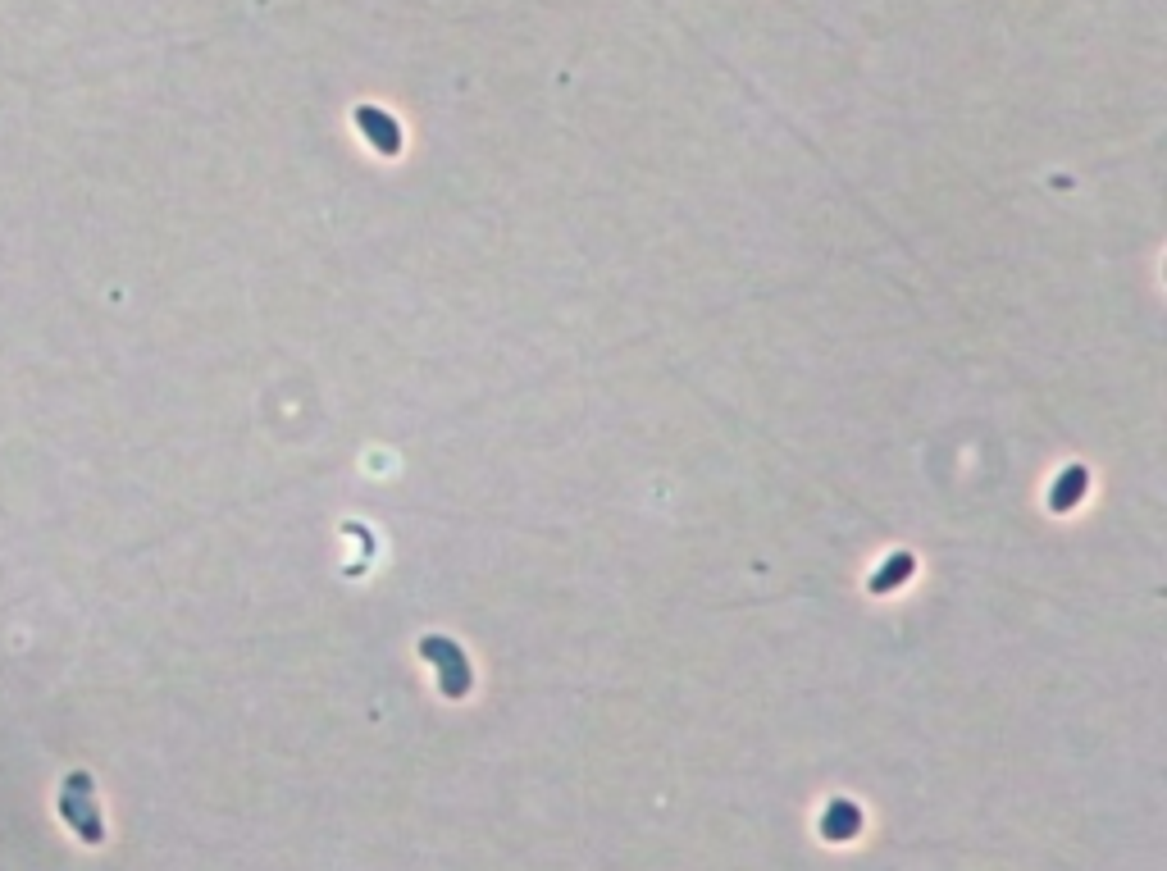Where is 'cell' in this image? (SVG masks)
I'll list each match as a JSON object with an SVG mask.
<instances>
[{
	"instance_id": "cell-1",
	"label": "cell",
	"mask_w": 1167,
	"mask_h": 871,
	"mask_svg": "<svg viewBox=\"0 0 1167 871\" xmlns=\"http://www.w3.org/2000/svg\"><path fill=\"white\" fill-rule=\"evenodd\" d=\"M420 653L429 657V666L438 671V685H443V694L447 698H465V689H470V680H475V675H470V662L461 657V648H456L452 639H434V634H429V639L420 643Z\"/></svg>"
},
{
	"instance_id": "cell-2",
	"label": "cell",
	"mask_w": 1167,
	"mask_h": 871,
	"mask_svg": "<svg viewBox=\"0 0 1167 871\" xmlns=\"http://www.w3.org/2000/svg\"><path fill=\"white\" fill-rule=\"evenodd\" d=\"M356 128H361V133L370 137L374 146H379L383 156H397V151H402V128L383 115L379 105H361V110H356Z\"/></svg>"
},
{
	"instance_id": "cell-3",
	"label": "cell",
	"mask_w": 1167,
	"mask_h": 871,
	"mask_svg": "<svg viewBox=\"0 0 1167 871\" xmlns=\"http://www.w3.org/2000/svg\"><path fill=\"white\" fill-rule=\"evenodd\" d=\"M912 571H917V557H912V552H894V557H889L885 566L867 580V589L871 593H894L903 580H912Z\"/></svg>"
},
{
	"instance_id": "cell-4",
	"label": "cell",
	"mask_w": 1167,
	"mask_h": 871,
	"mask_svg": "<svg viewBox=\"0 0 1167 871\" xmlns=\"http://www.w3.org/2000/svg\"><path fill=\"white\" fill-rule=\"evenodd\" d=\"M1085 484H1090V475H1085V466H1072V470H1063V479L1054 484V493H1049V507L1054 511H1072L1076 507V498L1085 493Z\"/></svg>"
}]
</instances>
